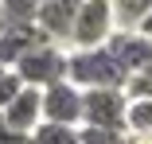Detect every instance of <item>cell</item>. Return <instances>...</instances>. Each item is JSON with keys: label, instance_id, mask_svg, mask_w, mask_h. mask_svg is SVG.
<instances>
[{"label": "cell", "instance_id": "obj_12", "mask_svg": "<svg viewBox=\"0 0 152 144\" xmlns=\"http://www.w3.org/2000/svg\"><path fill=\"white\" fill-rule=\"evenodd\" d=\"M125 132H133V136H152V101H129Z\"/></svg>", "mask_w": 152, "mask_h": 144}, {"label": "cell", "instance_id": "obj_11", "mask_svg": "<svg viewBox=\"0 0 152 144\" xmlns=\"http://www.w3.org/2000/svg\"><path fill=\"white\" fill-rule=\"evenodd\" d=\"M31 144H82V129H66V125H39L31 132Z\"/></svg>", "mask_w": 152, "mask_h": 144}, {"label": "cell", "instance_id": "obj_15", "mask_svg": "<svg viewBox=\"0 0 152 144\" xmlns=\"http://www.w3.org/2000/svg\"><path fill=\"white\" fill-rule=\"evenodd\" d=\"M0 144H31V136H23V132L8 129V125H4V117H0Z\"/></svg>", "mask_w": 152, "mask_h": 144}, {"label": "cell", "instance_id": "obj_16", "mask_svg": "<svg viewBox=\"0 0 152 144\" xmlns=\"http://www.w3.org/2000/svg\"><path fill=\"white\" fill-rule=\"evenodd\" d=\"M140 35H144V39H152V12H148V20L140 23Z\"/></svg>", "mask_w": 152, "mask_h": 144}, {"label": "cell", "instance_id": "obj_5", "mask_svg": "<svg viewBox=\"0 0 152 144\" xmlns=\"http://www.w3.org/2000/svg\"><path fill=\"white\" fill-rule=\"evenodd\" d=\"M105 47L121 63L125 78H152V39H144L140 31H113Z\"/></svg>", "mask_w": 152, "mask_h": 144}, {"label": "cell", "instance_id": "obj_18", "mask_svg": "<svg viewBox=\"0 0 152 144\" xmlns=\"http://www.w3.org/2000/svg\"><path fill=\"white\" fill-rule=\"evenodd\" d=\"M0 74H4V70H0Z\"/></svg>", "mask_w": 152, "mask_h": 144}, {"label": "cell", "instance_id": "obj_4", "mask_svg": "<svg viewBox=\"0 0 152 144\" xmlns=\"http://www.w3.org/2000/svg\"><path fill=\"white\" fill-rule=\"evenodd\" d=\"M129 97L125 90H90L82 94V129H121L125 132Z\"/></svg>", "mask_w": 152, "mask_h": 144}, {"label": "cell", "instance_id": "obj_14", "mask_svg": "<svg viewBox=\"0 0 152 144\" xmlns=\"http://www.w3.org/2000/svg\"><path fill=\"white\" fill-rule=\"evenodd\" d=\"M20 90H23V82L16 78V70H4V74H0V113L20 97Z\"/></svg>", "mask_w": 152, "mask_h": 144}, {"label": "cell", "instance_id": "obj_6", "mask_svg": "<svg viewBox=\"0 0 152 144\" xmlns=\"http://www.w3.org/2000/svg\"><path fill=\"white\" fill-rule=\"evenodd\" d=\"M74 20H78V0H43L35 8V27L47 35V43L66 47V51L74 35Z\"/></svg>", "mask_w": 152, "mask_h": 144}, {"label": "cell", "instance_id": "obj_1", "mask_svg": "<svg viewBox=\"0 0 152 144\" xmlns=\"http://www.w3.org/2000/svg\"><path fill=\"white\" fill-rule=\"evenodd\" d=\"M66 82L74 90L90 94V90H125L129 78L121 70V63L109 55V47H98V51H70Z\"/></svg>", "mask_w": 152, "mask_h": 144}, {"label": "cell", "instance_id": "obj_7", "mask_svg": "<svg viewBox=\"0 0 152 144\" xmlns=\"http://www.w3.org/2000/svg\"><path fill=\"white\" fill-rule=\"evenodd\" d=\"M43 125L82 129V90H74L70 82H58L51 90H43Z\"/></svg>", "mask_w": 152, "mask_h": 144}, {"label": "cell", "instance_id": "obj_8", "mask_svg": "<svg viewBox=\"0 0 152 144\" xmlns=\"http://www.w3.org/2000/svg\"><path fill=\"white\" fill-rule=\"evenodd\" d=\"M39 43H47V35L35 23H16L4 20V31H0V70H16V63L27 51H35Z\"/></svg>", "mask_w": 152, "mask_h": 144}, {"label": "cell", "instance_id": "obj_9", "mask_svg": "<svg viewBox=\"0 0 152 144\" xmlns=\"http://www.w3.org/2000/svg\"><path fill=\"white\" fill-rule=\"evenodd\" d=\"M0 117H4V125L8 129H16V132H23V136H31L39 125H43V94L39 90H20V97L0 113Z\"/></svg>", "mask_w": 152, "mask_h": 144}, {"label": "cell", "instance_id": "obj_13", "mask_svg": "<svg viewBox=\"0 0 152 144\" xmlns=\"http://www.w3.org/2000/svg\"><path fill=\"white\" fill-rule=\"evenodd\" d=\"M129 132L121 129H82V144H125Z\"/></svg>", "mask_w": 152, "mask_h": 144}, {"label": "cell", "instance_id": "obj_3", "mask_svg": "<svg viewBox=\"0 0 152 144\" xmlns=\"http://www.w3.org/2000/svg\"><path fill=\"white\" fill-rule=\"evenodd\" d=\"M113 0H86L78 4V20H74V35H70V51H98L113 39Z\"/></svg>", "mask_w": 152, "mask_h": 144}, {"label": "cell", "instance_id": "obj_10", "mask_svg": "<svg viewBox=\"0 0 152 144\" xmlns=\"http://www.w3.org/2000/svg\"><path fill=\"white\" fill-rule=\"evenodd\" d=\"M152 12V0H113V27L117 31H140Z\"/></svg>", "mask_w": 152, "mask_h": 144}, {"label": "cell", "instance_id": "obj_17", "mask_svg": "<svg viewBox=\"0 0 152 144\" xmlns=\"http://www.w3.org/2000/svg\"><path fill=\"white\" fill-rule=\"evenodd\" d=\"M0 31H4V8H0Z\"/></svg>", "mask_w": 152, "mask_h": 144}, {"label": "cell", "instance_id": "obj_2", "mask_svg": "<svg viewBox=\"0 0 152 144\" xmlns=\"http://www.w3.org/2000/svg\"><path fill=\"white\" fill-rule=\"evenodd\" d=\"M66 70H70V51L55 47V43H39L35 51H27L16 63V78L27 90H39V94L58 86V82H66Z\"/></svg>", "mask_w": 152, "mask_h": 144}]
</instances>
